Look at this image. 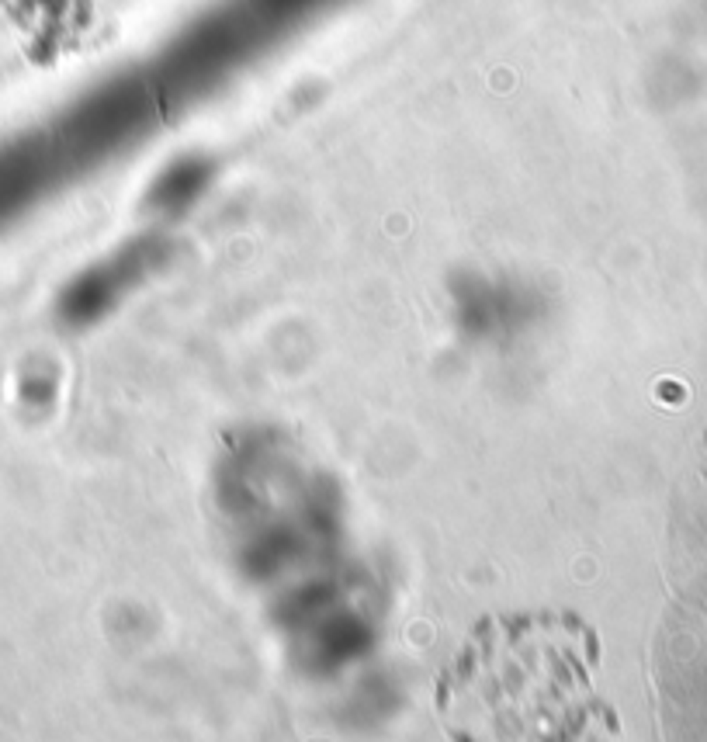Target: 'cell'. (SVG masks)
<instances>
[{
  "instance_id": "cell-1",
  "label": "cell",
  "mask_w": 707,
  "mask_h": 742,
  "mask_svg": "<svg viewBox=\"0 0 707 742\" xmlns=\"http://www.w3.org/2000/svg\"><path fill=\"white\" fill-rule=\"evenodd\" d=\"M596 638L569 614L486 618L437 680V711L461 739L603 735Z\"/></svg>"
}]
</instances>
